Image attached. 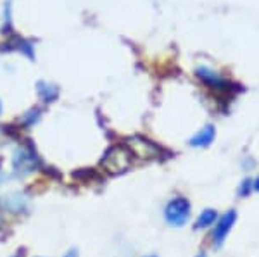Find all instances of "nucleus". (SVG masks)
Returning a JSON list of instances; mask_svg holds the SVG:
<instances>
[{"instance_id":"obj_1","label":"nucleus","mask_w":259,"mask_h":257,"mask_svg":"<svg viewBox=\"0 0 259 257\" xmlns=\"http://www.w3.org/2000/svg\"><path fill=\"white\" fill-rule=\"evenodd\" d=\"M135 156L126 145H114L102 157V168L111 175H121L133 166Z\"/></svg>"},{"instance_id":"obj_2","label":"nucleus","mask_w":259,"mask_h":257,"mask_svg":"<svg viewBox=\"0 0 259 257\" xmlns=\"http://www.w3.org/2000/svg\"><path fill=\"white\" fill-rule=\"evenodd\" d=\"M164 218L171 226H183L190 219V202L183 197H177L166 204Z\"/></svg>"},{"instance_id":"obj_3","label":"nucleus","mask_w":259,"mask_h":257,"mask_svg":"<svg viewBox=\"0 0 259 257\" xmlns=\"http://www.w3.org/2000/svg\"><path fill=\"white\" fill-rule=\"evenodd\" d=\"M38 168V159H36L35 152L30 147H18L12 157V169L18 173L19 176L30 175Z\"/></svg>"},{"instance_id":"obj_4","label":"nucleus","mask_w":259,"mask_h":257,"mask_svg":"<svg viewBox=\"0 0 259 257\" xmlns=\"http://www.w3.org/2000/svg\"><path fill=\"white\" fill-rule=\"evenodd\" d=\"M235 219H237V213H235V211H228L227 214H223V216L218 219L214 230H212V242H214L216 247H220L221 243H223V240L230 233V230H232Z\"/></svg>"},{"instance_id":"obj_5","label":"nucleus","mask_w":259,"mask_h":257,"mask_svg":"<svg viewBox=\"0 0 259 257\" xmlns=\"http://www.w3.org/2000/svg\"><path fill=\"white\" fill-rule=\"evenodd\" d=\"M195 73H197V78L202 83H206L207 86H211V88H221V90H227L230 86L228 81H225L223 76H220L216 71H212L211 68H206V66H200V68L195 69Z\"/></svg>"},{"instance_id":"obj_6","label":"nucleus","mask_w":259,"mask_h":257,"mask_svg":"<svg viewBox=\"0 0 259 257\" xmlns=\"http://www.w3.org/2000/svg\"><path fill=\"white\" fill-rule=\"evenodd\" d=\"M214 135H216L214 126H212V124H207V126H204L197 135L192 136L189 143L192 147H197V148L207 147V145H211V142L214 140Z\"/></svg>"},{"instance_id":"obj_7","label":"nucleus","mask_w":259,"mask_h":257,"mask_svg":"<svg viewBox=\"0 0 259 257\" xmlns=\"http://www.w3.org/2000/svg\"><path fill=\"white\" fill-rule=\"evenodd\" d=\"M218 219V213H216L214 209H206V211H202V214L199 216L197 219V223H195V228H209L212 223Z\"/></svg>"},{"instance_id":"obj_8","label":"nucleus","mask_w":259,"mask_h":257,"mask_svg":"<svg viewBox=\"0 0 259 257\" xmlns=\"http://www.w3.org/2000/svg\"><path fill=\"white\" fill-rule=\"evenodd\" d=\"M38 90H40V97L44 98V102H52L57 98V88L50 83H38Z\"/></svg>"},{"instance_id":"obj_9","label":"nucleus","mask_w":259,"mask_h":257,"mask_svg":"<svg viewBox=\"0 0 259 257\" xmlns=\"http://www.w3.org/2000/svg\"><path fill=\"white\" fill-rule=\"evenodd\" d=\"M38 116H40V113L38 111H31L30 114H26L24 116V124H28V126H30V124H33V123H36L38 121Z\"/></svg>"},{"instance_id":"obj_10","label":"nucleus","mask_w":259,"mask_h":257,"mask_svg":"<svg viewBox=\"0 0 259 257\" xmlns=\"http://www.w3.org/2000/svg\"><path fill=\"white\" fill-rule=\"evenodd\" d=\"M250 186H252V181H250V180H245L244 183H242L240 190H239V193H240L242 197H244V195H247V193L250 192Z\"/></svg>"},{"instance_id":"obj_11","label":"nucleus","mask_w":259,"mask_h":257,"mask_svg":"<svg viewBox=\"0 0 259 257\" xmlns=\"http://www.w3.org/2000/svg\"><path fill=\"white\" fill-rule=\"evenodd\" d=\"M64 257H78V252H76V250H74V248H73V250H69L68 254H66Z\"/></svg>"},{"instance_id":"obj_12","label":"nucleus","mask_w":259,"mask_h":257,"mask_svg":"<svg viewBox=\"0 0 259 257\" xmlns=\"http://www.w3.org/2000/svg\"><path fill=\"white\" fill-rule=\"evenodd\" d=\"M254 190H257L259 192V176L256 178V181H254Z\"/></svg>"},{"instance_id":"obj_13","label":"nucleus","mask_w":259,"mask_h":257,"mask_svg":"<svg viewBox=\"0 0 259 257\" xmlns=\"http://www.w3.org/2000/svg\"><path fill=\"white\" fill-rule=\"evenodd\" d=\"M4 180V176H2V171H0V181H2Z\"/></svg>"},{"instance_id":"obj_14","label":"nucleus","mask_w":259,"mask_h":257,"mask_svg":"<svg viewBox=\"0 0 259 257\" xmlns=\"http://www.w3.org/2000/svg\"><path fill=\"white\" fill-rule=\"evenodd\" d=\"M0 114H2V104H0Z\"/></svg>"},{"instance_id":"obj_15","label":"nucleus","mask_w":259,"mask_h":257,"mask_svg":"<svg viewBox=\"0 0 259 257\" xmlns=\"http://www.w3.org/2000/svg\"><path fill=\"white\" fill-rule=\"evenodd\" d=\"M197 257H206V255H204V254H199Z\"/></svg>"}]
</instances>
